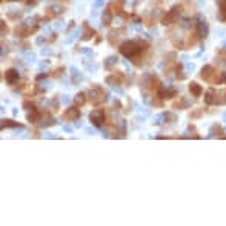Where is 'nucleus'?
<instances>
[{
	"instance_id": "28",
	"label": "nucleus",
	"mask_w": 226,
	"mask_h": 226,
	"mask_svg": "<svg viewBox=\"0 0 226 226\" xmlns=\"http://www.w3.org/2000/svg\"><path fill=\"white\" fill-rule=\"evenodd\" d=\"M86 132H89V134H94V129H91V128H86Z\"/></svg>"
},
{
	"instance_id": "21",
	"label": "nucleus",
	"mask_w": 226,
	"mask_h": 226,
	"mask_svg": "<svg viewBox=\"0 0 226 226\" xmlns=\"http://www.w3.org/2000/svg\"><path fill=\"white\" fill-rule=\"evenodd\" d=\"M78 51H80L82 54H92V49H89V48H80Z\"/></svg>"
},
{
	"instance_id": "7",
	"label": "nucleus",
	"mask_w": 226,
	"mask_h": 226,
	"mask_svg": "<svg viewBox=\"0 0 226 226\" xmlns=\"http://www.w3.org/2000/svg\"><path fill=\"white\" fill-rule=\"evenodd\" d=\"M197 25H198V35L205 38V37L208 35V31H209V28H208V23H206L205 20H202V19H200Z\"/></svg>"
},
{
	"instance_id": "17",
	"label": "nucleus",
	"mask_w": 226,
	"mask_h": 226,
	"mask_svg": "<svg viewBox=\"0 0 226 226\" xmlns=\"http://www.w3.org/2000/svg\"><path fill=\"white\" fill-rule=\"evenodd\" d=\"M118 132H120V137H125V134H126V122L125 120L118 122Z\"/></svg>"
},
{
	"instance_id": "8",
	"label": "nucleus",
	"mask_w": 226,
	"mask_h": 226,
	"mask_svg": "<svg viewBox=\"0 0 226 226\" xmlns=\"http://www.w3.org/2000/svg\"><path fill=\"white\" fill-rule=\"evenodd\" d=\"M179 14H180V9H179V8H174V9H172L169 14L163 19V25H169L172 20H176V17H177Z\"/></svg>"
},
{
	"instance_id": "18",
	"label": "nucleus",
	"mask_w": 226,
	"mask_h": 226,
	"mask_svg": "<svg viewBox=\"0 0 226 226\" xmlns=\"http://www.w3.org/2000/svg\"><path fill=\"white\" fill-rule=\"evenodd\" d=\"M23 108L26 109V111H34L35 108H34V105L32 103H29V102H23Z\"/></svg>"
},
{
	"instance_id": "14",
	"label": "nucleus",
	"mask_w": 226,
	"mask_h": 226,
	"mask_svg": "<svg viewBox=\"0 0 226 226\" xmlns=\"http://www.w3.org/2000/svg\"><path fill=\"white\" fill-rule=\"evenodd\" d=\"M74 102H75V105H85V102H86V97H85V94H83V92H78V94H75V97H74Z\"/></svg>"
},
{
	"instance_id": "10",
	"label": "nucleus",
	"mask_w": 226,
	"mask_h": 226,
	"mask_svg": "<svg viewBox=\"0 0 226 226\" xmlns=\"http://www.w3.org/2000/svg\"><path fill=\"white\" fill-rule=\"evenodd\" d=\"M82 80V75H80V72H78L75 68H71V82L75 85V83H78Z\"/></svg>"
},
{
	"instance_id": "27",
	"label": "nucleus",
	"mask_w": 226,
	"mask_h": 226,
	"mask_svg": "<svg viewBox=\"0 0 226 226\" xmlns=\"http://www.w3.org/2000/svg\"><path fill=\"white\" fill-rule=\"evenodd\" d=\"M62 102H63V103H68V102H69V97H68V96H63Z\"/></svg>"
},
{
	"instance_id": "23",
	"label": "nucleus",
	"mask_w": 226,
	"mask_h": 226,
	"mask_svg": "<svg viewBox=\"0 0 226 226\" xmlns=\"http://www.w3.org/2000/svg\"><path fill=\"white\" fill-rule=\"evenodd\" d=\"M143 102H145L146 105H151V103H154V102H152V99H151V96H145V97H143Z\"/></svg>"
},
{
	"instance_id": "19",
	"label": "nucleus",
	"mask_w": 226,
	"mask_h": 226,
	"mask_svg": "<svg viewBox=\"0 0 226 226\" xmlns=\"http://www.w3.org/2000/svg\"><path fill=\"white\" fill-rule=\"evenodd\" d=\"M25 59H26V62H34L35 56L32 54V52H25Z\"/></svg>"
},
{
	"instance_id": "24",
	"label": "nucleus",
	"mask_w": 226,
	"mask_h": 226,
	"mask_svg": "<svg viewBox=\"0 0 226 226\" xmlns=\"http://www.w3.org/2000/svg\"><path fill=\"white\" fill-rule=\"evenodd\" d=\"M51 52H52V51H51L49 48H45V49H42V56H49Z\"/></svg>"
},
{
	"instance_id": "1",
	"label": "nucleus",
	"mask_w": 226,
	"mask_h": 226,
	"mask_svg": "<svg viewBox=\"0 0 226 226\" xmlns=\"http://www.w3.org/2000/svg\"><path fill=\"white\" fill-rule=\"evenodd\" d=\"M146 49V43L145 42H140V40H128L122 45L120 51L122 54L126 57V59H134L137 57L142 51Z\"/></svg>"
},
{
	"instance_id": "20",
	"label": "nucleus",
	"mask_w": 226,
	"mask_h": 226,
	"mask_svg": "<svg viewBox=\"0 0 226 226\" xmlns=\"http://www.w3.org/2000/svg\"><path fill=\"white\" fill-rule=\"evenodd\" d=\"M77 34H78V31H74V32L71 34V37H69V38H66V43H72V42L75 40V37H77Z\"/></svg>"
},
{
	"instance_id": "13",
	"label": "nucleus",
	"mask_w": 226,
	"mask_h": 226,
	"mask_svg": "<svg viewBox=\"0 0 226 226\" xmlns=\"http://www.w3.org/2000/svg\"><path fill=\"white\" fill-rule=\"evenodd\" d=\"M189 91L192 92V94H194L195 97H198V96L202 94V88L198 86L197 83H191V85H189Z\"/></svg>"
},
{
	"instance_id": "25",
	"label": "nucleus",
	"mask_w": 226,
	"mask_h": 226,
	"mask_svg": "<svg viewBox=\"0 0 226 226\" xmlns=\"http://www.w3.org/2000/svg\"><path fill=\"white\" fill-rule=\"evenodd\" d=\"M45 40H46V38H45V37H37V40H35V43H37V45H42V43H43Z\"/></svg>"
},
{
	"instance_id": "3",
	"label": "nucleus",
	"mask_w": 226,
	"mask_h": 226,
	"mask_svg": "<svg viewBox=\"0 0 226 226\" xmlns=\"http://www.w3.org/2000/svg\"><path fill=\"white\" fill-rule=\"evenodd\" d=\"M89 122H91V125L100 128L105 123V111L103 109H94L92 112H89Z\"/></svg>"
},
{
	"instance_id": "26",
	"label": "nucleus",
	"mask_w": 226,
	"mask_h": 226,
	"mask_svg": "<svg viewBox=\"0 0 226 226\" xmlns=\"http://www.w3.org/2000/svg\"><path fill=\"white\" fill-rule=\"evenodd\" d=\"M42 78H46V74H38L37 75V80H42Z\"/></svg>"
},
{
	"instance_id": "2",
	"label": "nucleus",
	"mask_w": 226,
	"mask_h": 226,
	"mask_svg": "<svg viewBox=\"0 0 226 226\" xmlns=\"http://www.w3.org/2000/svg\"><path fill=\"white\" fill-rule=\"evenodd\" d=\"M88 97L89 100L94 103V105H99L100 102L103 100H108V94H105L103 89L100 86H92L89 91H88Z\"/></svg>"
},
{
	"instance_id": "29",
	"label": "nucleus",
	"mask_w": 226,
	"mask_h": 226,
	"mask_svg": "<svg viewBox=\"0 0 226 226\" xmlns=\"http://www.w3.org/2000/svg\"><path fill=\"white\" fill-rule=\"evenodd\" d=\"M224 2H226V0H217V3H218L220 6H223V3H224Z\"/></svg>"
},
{
	"instance_id": "12",
	"label": "nucleus",
	"mask_w": 226,
	"mask_h": 226,
	"mask_svg": "<svg viewBox=\"0 0 226 226\" xmlns=\"http://www.w3.org/2000/svg\"><path fill=\"white\" fill-rule=\"evenodd\" d=\"M117 60H118V59L114 57V56H112V57H108V59L105 60V69H111L112 66L117 63Z\"/></svg>"
},
{
	"instance_id": "16",
	"label": "nucleus",
	"mask_w": 226,
	"mask_h": 226,
	"mask_svg": "<svg viewBox=\"0 0 226 226\" xmlns=\"http://www.w3.org/2000/svg\"><path fill=\"white\" fill-rule=\"evenodd\" d=\"M111 22H112V14L109 12V9H106L103 14V25H109Z\"/></svg>"
},
{
	"instance_id": "11",
	"label": "nucleus",
	"mask_w": 226,
	"mask_h": 226,
	"mask_svg": "<svg viewBox=\"0 0 226 226\" xmlns=\"http://www.w3.org/2000/svg\"><path fill=\"white\" fill-rule=\"evenodd\" d=\"M5 128H22V125L16 123L14 120H2V129Z\"/></svg>"
},
{
	"instance_id": "15",
	"label": "nucleus",
	"mask_w": 226,
	"mask_h": 226,
	"mask_svg": "<svg viewBox=\"0 0 226 226\" xmlns=\"http://www.w3.org/2000/svg\"><path fill=\"white\" fill-rule=\"evenodd\" d=\"M103 3H105V0H96L94 5H92V16H97V11H99V8L103 6Z\"/></svg>"
},
{
	"instance_id": "6",
	"label": "nucleus",
	"mask_w": 226,
	"mask_h": 226,
	"mask_svg": "<svg viewBox=\"0 0 226 226\" xmlns=\"http://www.w3.org/2000/svg\"><path fill=\"white\" fill-rule=\"evenodd\" d=\"M40 126L42 128H48V126H51V125H54V123H57V120L54 117H52L49 112H45V114H42V117H40Z\"/></svg>"
},
{
	"instance_id": "4",
	"label": "nucleus",
	"mask_w": 226,
	"mask_h": 226,
	"mask_svg": "<svg viewBox=\"0 0 226 226\" xmlns=\"http://www.w3.org/2000/svg\"><path fill=\"white\" fill-rule=\"evenodd\" d=\"M20 78V74L17 69H6L5 71V80L8 85H16Z\"/></svg>"
},
{
	"instance_id": "9",
	"label": "nucleus",
	"mask_w": 226,
	"mask_h": 226,
	"mask_svg": "<svg viewBox=\"0 0 226 226\" xmlns=\"http://www.w3.org/2000/svg\"><path fill=\"white\" fill-rule=\"evenodd\" d=\"M108 85H111V86H115V85H120V78L117 77V74H112V75H108L106 77V80H105Z\"/></svg>"
},
{
	"instance_id": "5",
	"label": "nucleus",
	"mask_w": 226,
	"mask_h": 226,
	"mask_svg": "<svg viewBox=\"0 0 226 226\" xmlns=\"http://www.w3.org/2000/svg\"><path fill=\"white\" fill-rule=\"evenodd\" d=\"M78 117H80V109L78 108H75V106H72V108H68L65 111V114H63V118L65 120H78Z\"/></svg>"
},
{
	"instance_id": "22",
	"label": "nucleus",
	"mask_w": 226,
	"mask_h": 226,
	"mask_svg": "<svg viewBox=\"0 0 226 226\" xmlns=\"http://www.w3.org/2000/svg\"><path fill=\"white\" fill-rule=\"evenodd\" d=\"M51 9L54 11V12H62V11H63V6H60V5H54Z\"/></svg>"
}]
</instances>
